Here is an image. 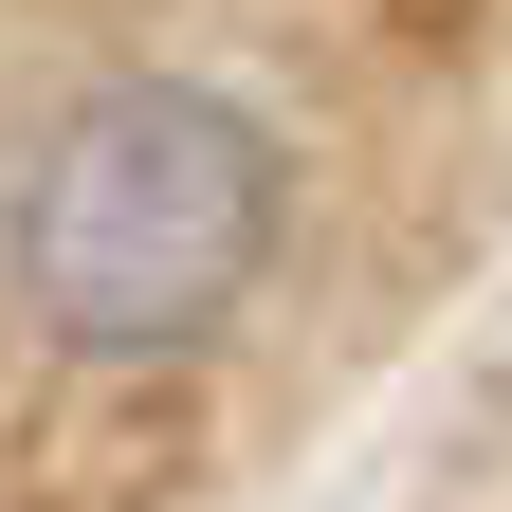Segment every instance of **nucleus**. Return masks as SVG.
I'll use <instances>...</instances> for the list:
<instances>
[{"mask_svg":"<svg viewBox=\"0 0 512 512\" xmlns=\"http://www.w3.org/2000/svg\"><path fill=\"white\" fill-rule=\"evenodd\" d=\"M275 256V128L202 74H110L19 165V311L74 366H165Z\"/></svg>","mask_w":512,"mask_h":512,"instance_id":"obj_1","label":"nucleus"}]
</instances>
